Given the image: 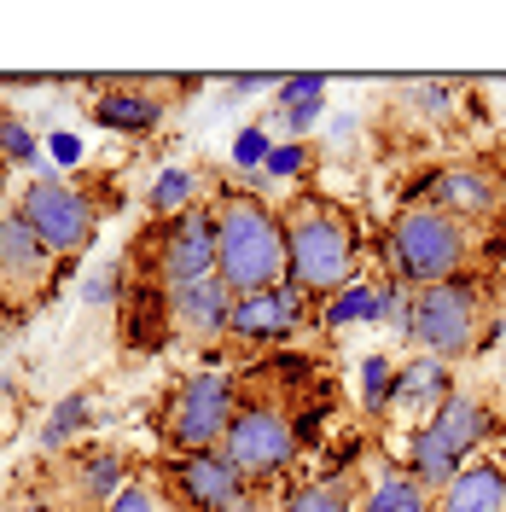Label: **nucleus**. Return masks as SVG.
Masks as SVG:
<instances>
[{"label": "nucleus", "instance_id": "58836bf2", "mask_svg": "<svg viewBox=\"0 0 506 512\" xmlns=\"http://www.w3.org/2000/svg\"><path fill=\"white\" fill-rule=\"evenodd\" d=\"M6 175H12V169H6V158H0V192H6Z\"/></svg>", "mask_w": 506, "mask_h": 512}, {"label": "nucleus", "instance_id": "9b49d317", "mask_svg": "<svg viewBox=\"0 0 506 512\" xmlns=\"http://www.w3.org/2000/svg\"><path fill=\"white\" fill-rule=\"evenodd\" d=\"M53 268H59V256L35 239V227L18 210H6L0 216V303L30 309L35 297H47Z\"/></svg>", "mask_w": 506, "mask_h": 512}, {"label": "nucleus", "instance_id": "b1692460", "mask_svg": "<svg viewBox=\"0 0 506 512\" xmlns=\"http://www.w3.org/2000/svg\"><path fill=\"white\" fill-rule=\"evenodd\" d=\"M88 425H94V396H88V390H70L59 408L41 419V448H47V454H59V448H70Z\"/></svg>", "mask_w": 506, "mask_h": 512}, {"label": "nucleus", "instance_id": "7ed1b4c3", "mask_svg": "<svg viewBox=\"0 0 506 512\" xmlns=\"http://www.w3.org/2000/svg\"><path fill=\"white\" fill-rule=\"evenodd\" d=\"M472 245H477V227L454 222L448 210L437 204H419L408 198L390 227H384V262H390V280L425 291V286H443V280H460L472 268Z\"/></svg>", "mask_w": 506, "mask_h": 512}, {"label": "nucleus", "instance_id": "f8f14e48", "mask_svg": "<svg viewBox=\"0 0 506 512\" xmlns=\"http://www.w3.org/2000/svg\"><path fill=\"white\" fill-rule=\"evenodd\" d=\"M501 198H506V181L477 158L431 169V175H425V192H419V204H437V210H448L454 222H466V227L501 216Z\"/></svg>", "mask_w": 506, "mask_h": 512}, {"label": "nucleus", "instance_id": "cd10ccee", "mask_svg": "<svg viewBox=\"0 0 506 512\" xmlns=\"http://www.w3.org/2000/svg\"><path fill=\"white\" fill-rule=\"evenodd\" d=\"M408 117H448L454 111V82H402L396 88Z\"/></svg>", "mask_w": 506, "mask_h": 512}, {"label": "nucleus", "instance_id": "39448f33", "mask_svg": "<svg viewBox=\"0 0 506 512\" xmlns=\"http://www.w3.org/2000/svg\"><path fill=\"white\" fill-rule=\"evenodd\" d=\"M239 414V379L198 367L187 379H175L158 402V437L169 454H198V448H222L227 425Z\"/></svg>", "mask_w": 506, "mask_h": 512}, {"label": "nucleus", "instance_id": "f3484780", "mask_svg": "<svg viewBox=\"0 0 506 512\" xmlns=\"http://www.w3.org/2000/svg\"><path fill=\"white\" fill-rule=\"evenodd\" d=\"M431 512H506V454L501 460L460 466V478L437 495Z\"/></svg>", "mask_w": 506, "mask_h": 512}, {"label": "nucleus", "instance_id": "c9c22d12", "mask_svg": "<svg viewBox=\"0 0 506 512\" xmlns=\"http://www.w3.org/2000/svg\"><path fill=\"white\" fill-rule=\"evenodd\" d=\"M222 512H280V507H268V495L262 489H251V495H239L233 507H222Z\"/></svg>", "mask_w": 506, "mask_h": 512}, {"label": "nucleus", "instance_id": "4c0bfd02", "mask_svg": "<svg viewBox=\"0 0 506 512\" xmlns=\"http://www.w3.org/2000/svg\"><path fill=\"white\" fill-rule=\"evenodd\" d=\"M6 512H59L53 501H18V507H6Z\"/></svg>", "mask_w": 506, "mask_h": 512}, {"label": "nucleus", "instance_id": "dca6fc26", "mask_svg": "<svg viewBox=\"0 0 506 512\" xmlns=\"http://www.w3.org/2000/svg\"><path fill=\"white\" fill-rule=\"evenodd\" d=\"M425 425H431V431H437V437L460 454V460H472L477 448L495 437V408H489L483 396H472V390H454L443 408L425 419Z\"/></svg>", "mask_w": 506, "mask_h": 512}, {"label": "nucleus", "instance_id": "4468645a", "mask_svg": "<svg viewBox=\"0 0 506 512\" xmlns=\"http://www.w3.org/2000/svg\"><path fill=\"white\" fill-rule=\"evenodd\" d=\"M59 478H64V501L70 507L99 512L128 483V454L123 448H76V454L59 460Z\"/></svg>", "mask_w": 506, "mask_h": 512}, {"label": "nucleus", "instance_id": "423d86ee", "mask_svg": "<svg viewBox=\"0 0 506 512\" xmlns=\"http://www.w3.org/2000/svg\"><path fill=\"white\" fill-rule=\"evenodd\" d=\"M227 460L239 466V478L251 489H274V483L297 466V425H291V408L280 396H239V414L227 425Z\"/></svg>", "mask_w": 506, "mask_h": 512}, {"label": "nucleus", "instance_id": "f704fd0d", "mask_svg": "<svg viewBox=\"0 0 506 512\" xmlns=\"http://www.w3.org/2000/svg\"><path fill=\"white\" fill-rule=\"evenodd\" d=\"M12 402H18V390H12V384H0V443L18 431V414H12Z\"/></svg>", "mask_w": 506, "mask_h": 512}, {"label": "nucleus", "instance_id": "2f4dec72", "mask_svg": "<svg viewBox=\"0 0 506 512\" xmlns=\"http://www.w3.org/2000/svg\"><path fill=\"white\" fill-rule=\"evenodd\" d=\"M82 303L88 309H117L123 303V268H99L94 280H82Z\"/></svg>", "mask_w": 506, "mask_h": 512}, {"label": "nucleus", "instance_id": "c85d7f7f", "mask_svg": "<svg viewBox=\"0 0 506 512\" xmlns=\"http://www.w3.org/2000/svg\"><path fill=\"white\" fill-rule=\"evenodd\" d=\"M315 163V146L309 140H274V152L262 163V181H303Z\"/></svg>", "mask_w": 506, "mask_h": 512}, {"label": "nucleus", "instance_id": "5701e85b", "mask_svg": "<svg viewBox=\"0 0 506 512\" xmlns=\"http://www.w3.org/2000/svg\"><path fill=\"white\" fill-rule=\"evenodd\" d=\"M280 512H361V483L355 478H320L303 483L280 501Z\"/></svg>", "mask_w": 506, "mask_h": 512}, {"label": "nucleus", "instance_id": "473e14b6", "mask_svg": "<svg viewBox=\"0 0 506 512\" xmlns=\"http://www.w3.org/2000/svg\"><path fill=\"white\" fill-rule=\"evenodd\" d=\"M268 152H274L268 128H245V140L233 146V163H239V169H251V181H256V175H262V163H268Z\"/></svg>", "mask_w": 506, "mask_h": 512}, {"label": "nucleus", "instance_id": "ea45409f", "mask_svg": "<svg viewBox=\"0 0 506 512\" xmlns=\"http://www.w3.org/2000/svg\"><path fill=\"white\" fill-rule=\"evenodd\" d=\"M0 216H6V210H0Z\"/></svg>", "mask_w": 506, "mask_h": 512}, {"label": "nucleus", "instance_id": "4be33fe9", "mask_svg": "<svg viewBox=\"0 0 506 512\" xmlns=\"http://www.w3.org/2000/svg\"><path fill=\"white\" fill-rule=\"evenodd\" d=\"M431 507H437V501H431V495L402 472V466H384L379 483L361 495V512H431Z\"/></svg>", "mask_w": 506, "mask_h": 512}, {"label": "nucleus", "instance_id": "412c9836", "mask_svg": "<svg viewBox=\"0 0 506 512\" xmlns=\"http://www.w3.org/2000/svg\"><path fill=\"white\" fill-rule=\"evenodd\" d=\"M320 326L326 332H344V326H379V286L373 280H355L338 297L320 303Z\"/></svg>", "mask_w": 506, "mask_h": 512}, {"label": "nucleus", "instance_id": "a211bd4d", "mask_svg": "<svg viewBox=\"0 0 506 512\" xmlns=\"http://www.w3.org/2000/svg\"><path fill=\"white\" fill-rule=\"evenodd\" d=\"M94 123L111 134H152L163 123V94L140 88V82H117L94 99Z\"/></svg>", "mask_w": 506, "mask_h": 512}, {"label": "nucleus", "instance_id": "e433bc0d", "mask_svg": "<svg viewBox=\"0 0 506 512\" xmlns=\"http://www.w3.org/2000/svg\"><path fill=\"white\" fill-rule=\"evenodd\" d=\"M349 140H355V117H349V111H344V117H338V123H332V146H338V152H344Z\"/></svg>", "mask_w": 506, "mask_h": 512}, {"label": "nucleus", "instance_id": "9d476101", "mask_svg": "<svg viewBox=\"0 0 506 512\" xmlns=\"http://www.w3.org/2000/svg\"><path fill=\"white\" fill-rule=\"evenodd\" d=\"M315 320V297L309 291H297L291 280L274 291H251V297H233V320H227V338L233 344H285L291 332H303Z\"/></svg>", "mask_w": 506, "mask_h": 512}, {"label": "nucleus", "instance_id": "393cba45", "mask_svg": "<svg viewBox=\"0 0 506 512\" xmlns=\"http://www.w3.org/2000/svg\"><path fill=\"white\" fill-rule=\"evenodd\" d=\"M390 379H396V361L390 355H361L355 361V396H361V414L367 419L390 414Z\"/></svg>", "mask_w": 506, "mask_h": 512}, {"label": "nucleus", "instance_id": "c756f323", "mask_svg": "<svg viewBox=\"0 0 506 512\" xmlns=\"http://www.w3.org/2000/svg\"><path fill=\"white\" fill-rule=\"evenodd\" d=\"M379 326H390V332H408L413 326V286L390 280V274H384V286H379Z\"/></svg>", "mask_w": 506, "mask_h": 512}, {"label": "nucleus", "instance_id": "f03ea898", "mask_svg": "<svg viewBox=\"0 0 506 512\" xmlns=\"http://www.w3.org/2000/svg\"><path fill=\"white\" fill-rule=\"evenodd\" d=\"M216 210V280L233 297L285 286V222L256 187H222Z\"/></svg>", "mask_w": 506, "mask_h": 512}, {"label": "nucleus", "instance_id": "f257e3e1", "mask_svg": "<svg viewBox=\"0 0 506 512\" xmlns=\"http://www.w3.org/2000/svg\"><path fill=\"white\" fill-rule=\"evenodd\" d=\"M285 222V280L309 291L315 303L338 297L344 286L361 280V222L355 210L326 198L315 187H297L280 204Z\"/></svg>", "mask_w": 506, "mask_h": 512}, {"label": "nucleus", "instance_id": "1a4fd4ad", "mask_svg": "<svg viewBox=\"0 0 506 512\" xmlns=\"http://www.w3.org/2000/svg\"><path fill=\"white\" fill-rule=\"evenodd\" d=\"M169 501L181 512H222L239 495H251V483L239 478V466L227 460V448H198V454H169L158 466Z\"/></svg>", "mask_w": 506, "mask_h": 512}, {"label": "nucleus", "instance_id": "0eeeda50", "mask_svg": "<svg viewBox=\"0 0 506 512\" xmlns=\"http://www.w3.org/2000/svg\"><path fill=\"white\" fill-rule=\"evenodd\" d=\"M483 286L472 274L460 280H443V286H425L413 291V326H408V344L437 361H466L477 355V338H483Z\"/></svg>", "mask_w": 506, "mask_h": 512}, {"label": "nucleus", "instance_id": "20e7f679", "mask_svg": "<svg viewBox=\"0 0 506 512\" xmlns=\"http://www.w3.org/2000/svg\"><path fill=\"white\" fill-rule=\"evenodd\" d=\"M128 268H134V280H152L163 291L210 280L216 274V210L192 204L187 216H175V222H152L128 245Z\"/></svg>", "mask_w": 506, "mask_h": 512}, {"label": "nucleus", "instance_id": "a878e982", "mask_svg": "<svg viewBox=\"0 0 506 512\" xmlns=\"http://www.w3.org/2000/svg\"><path fill=\"white\" fill-rule=\"evenodd\" d=\"M99 512H181V507L169 501V489H163L158 472H134V478H128Z\"/></svg>", "mask_w": 506, "mask_h": 512}, {"label": "nucleus", "instance_id": "72a5a7b5", "mask_svg": "<svg viewBox=\"0 0 506 512\" xmlns=\"http://www.w3.org/2000/svg\"><path fill=\"white\" fill-rule=\"evenodd\" d=\"M280 76H227V99H251L262 94V88H274Z\"/></svg>", "mask_w": 506, "mask_h": 512}, {"label": "nucleus", "instance_id": "7c9ffc66", "mask_svg": "<svg viewBox=\"0 0 506 512\" xmlns=\"http://www.w3.org/2000/svg\"><path fill=\"white\" fill-rule=\"evenodd\" d=\"M297 105H326V76H280L274 111H297Z\"/></svg>", "mask_w": 506, "mask_h": 512}, {"label": "nucleus", "instance_id": "6e6552de", "mask_svg": "<svg viewBox=\"0 0 506 512\" xmlns=\"http://www.w3.org/2000/svg\"><path fill=\"white\" fill-rule=\"evenodd\" d=\"M18 216L35 227V239L59 262H76L99 239V204L88 198V187L59 181V175H41L18 192Z\"/></svg>", "mask_w": 506, "mask_h": 512}, {"label": "nucleus", "instance_id": "6ab92c4d", "mask_svg": "<svg viewBox=\"0 0 506 512\" xmlns=\"http://www.w3.org/2000/svg\"><path fill=\"white\" fill-rule=\"evenodd\" d=\"M402 472H408V478L419 483L431 501H437L448 483L460 478V454H454V448H448L443 437L431 431V425H413V431H408V448H402Z\"/></svg>", "mask_w": 506, "mask_h": 512}, {"label": "nucleus", "instance_id": "2eb2a0df", "mask_svg": "<svg viewBox=\"0 0 506 512\" xmlns=\"http://www.w3.org/2000/svg\"><path fill=\"white\" fill-rule=\"evenodd\" d=\"M448 396H454V367L437 355L413 350L408 361H396V379H390V408H408V414H437Z\"/></svg>", "mask_w": 506, "mask_h": 512}, {"label": "nucleus", "instance_id": "ddd939ff", "mask_svg": "<svg viewBox=\"0 0 506 512\" xmlns=\"http://www.w3.org/2000/svg\"><path fill=\"white\" fill-rule=\"evenodd\" d=\"M227 320H233V291L210 274V280H192V286L169 291V338H181L192 350H210L227 338Z\"/></svg>", "mask_w": 506, "mask_h": 512}, {"label": "nucleus", "instance_id": "bb28decb", "mask_svg": "<svg viewBox=\"0 0 506 512\" xmlns=\"http://www.w3.org/2000/svg\"><path fill=\"white\" fill-rule=\"evenodd\" d=\"M0 158H6V169H35V163H41L35 128L24 123L18 111H6V105H0Z\"/></svg>", "mask_w": 506, "mask_h": 512}, {"label": "nucleus", "instance_id": "aec40b11", "mask_svg": "<svg viewBox=\"0 0 506 512\" xmlns=\"http://www.w3.org/2000/svg\"><path fill=\"white\" fill-rule=\"evenodd\" d=\"M192 204H204V181H198V169H187V163L158 169V181L146 187V210H152V222H175V216H187Z\"/></svg>", "mask_w": 506, "mask_h": 512}]
</instances>
